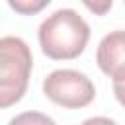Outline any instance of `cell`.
I'll return each mask as SVG.
<instances>
[{"instance_id":"1","label":"cell","mask_w":125,"mask_h":125,"mask_svg":"<svg viewBox=\"0 0 125 125\" xmlns=\"http://www.w3.org/2000/svg\"><path fill=\"white\" fill-rule=\"evenodd\" d=\"M41 51L55 61H70L82 55L90 39V25L70 8H61L45 18L37 31Z\"/></svg>"},{"instance_id":"2","label":"cell","mask_w":125,"mask_h":125,"mask_svg":"<svg viewBox=\"0 0 125 125\" xmlns=\"http://www.w3.org/2000/svg\"><path fill=\"white\" fill-rule=\"evenodd\" d=\"M33 57L27 43L16 35L0 37V109L16 105L29 84Z\"/></svg>"},{"instance_id":"3","label":"cell","mask_w":125,"mask_h":125,"mask_svg":"<svg viewBox=\"0 0 125 125\" xmlns=\"http://www.w3.org/2000/svg\"><path fill=\"white\" fill-rule=\"evenodd\" d=\"M43 94L47 96V100L64 109H80L94 102L96 88L84 72L59 68L47 74V78L43 80Z\"/></svg>"},{"instance_id":"4","label":"cell","mask_w":125,"mask_h":125,"mask_svg":"<svg viewBox=\"0 0 125 125\" xmlns=\"http://www.w3.org/2000/svg\"><path fill=\"white\" fill-rule=\"evenodd\" d=\"M96 61L100 70L113 80L117 100L123 102L121 92H123V80H125V33L121 29L107 33L100 41Z\"/></svg>"},{"instance_id":"5","label":"cell","mask_w":125,"mask_h":125,"mask_svg":"<svg viewBox=\"0 0 125 125\" xmlns=\"http://www.w3.org/2000/svg\"><path fill=\"white\" fill-rule=\"evenodd\" d=\"M6 2L20 16H35L51 4V0H6Z\"/></svg>"},{"instance_id":"6","label":"cell","mask_w":125,"mask_h":125,"mask_svg":"<svg viewBox=\"0 0 125 125\" xmlns=\"http://www.w3.org/2000/svg\"><path fill=\"white\" fill-rule=\"evenodd\" d=\"M82 4L94 14V16H105L113 4V0H82Z\"/></svg>"}]
</instances>
